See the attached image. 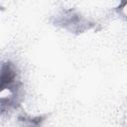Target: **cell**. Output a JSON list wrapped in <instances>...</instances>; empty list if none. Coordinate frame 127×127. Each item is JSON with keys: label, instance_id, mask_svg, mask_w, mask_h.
Segmentation results:
<instances>
[{"label": "cell", "instance_id": "obj_1", "mask_svg": "<svg viewBox=\"0 0 127 127\" xmlns=\"http://www.w3.org/2000/svg\"><path fill=\"white\" fill-rule=\"evenodd\" d=\"M17 79V71L15 66L9 63H3L0 65V91L10 89L15 86Z\"/></svg>", "mask_w": 127, "mask_h": 127}]
</instances>
